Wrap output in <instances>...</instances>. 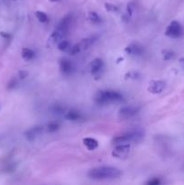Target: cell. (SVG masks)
<instances>
[{
  "label": "cell",
  "mask_w": 184,
  "mask_h": 185,
  "mask_svg": "<svg viewBox=\"0 0 184 185\" xmlns=\"http://www.w3.org/2000/svg\"><path fill=\"white\" fill-rule=\"evenodd\" d=\"M122 172L117 167L112 166H100L89 170L88 176L93 180H107L116 179L121 176Z\"/></svg>",
  "instance_id": "1"
},
{
  "label": "cell",
  "mask_w": 184,
  "mask_h": 185,
  "mask_svg": "<svg viewBox=\"0 0 184 185\" xmlns=\"http://www.w3.org/2000/svg\"><path fill=\"white\" fill-rule=\"evenodd\" d=\"M123 99V96L115 90H99L94 97V100L97 104L106 105L119 102Z\"/></svg>",
  "instance_id": "2"
},
{
  "label": "cell",
  "mask_w": 184,
  "mask_h": 185,
  "mask_svg": "<svg viewBox=\"0 0 184 185\" xmlns=\"http://www.w3.org/2000/svg\"><path fill=\"white\" fill-rule=\"evenodd\" d=\"M144 137V132L141 129H136V130H130L120 136L114 137L112 140L113 144L119 145V144H126L127 142H138L142 140Z\"/></svg>",
  "instance_id": "3"
},
{
  "label": "cell",
  "mask_w": 184,
  "mask_h": 185,
  "mask_svg": "<svg viewBox=\"0 0 184 185\" xmlns=\"http://www.w3.org/2000/svg\"><path fill=\"white\" fill-rule=\"evenodd\" d=\"M165 35L171 38H180L183 35V28L178 21H172L165 30Z\"/></svg>",
  "instance_id": "4"
},
{
  "label": "cell",
  "mask_w": 184,
  "mask_h": 185,
  "mask_svg": "<svg viewBox=\"0 0 184 185\" xmlns=\"http://www.w3.org/2000/svg\"><path fill=\"white\" fill-rule=\"evenodd\" d=\"M140 108L136 106H126L122 107L118 110V118L121 119H128L136 116L139 112Z\"/></svg>",
  "instance_id": "5"
},
{
  "label": "cell",
  "mask_w": 184,
  "mask_h": 185,
  "mask_svg": "<svg viewBox=\"0 0 184 185\" xmlns=\"http://www.w3.org/2000/svg\"><path fill=\"white\" fill-rule=\"evenodd\" d=\"M130 148L131 145L129 144H119L118 145H117L114 150L112 151V156L115 158H125L128 155V153L130 152Z\"/></svg>",
  "instance_id": "6"
},
{
  "label": "cell",
  "mask_w": 184,
  "mask_h": 185,
  "mask_svg": "<svg viewBox=\"0 0 184 185\" xmlns=\"http://www.w3.org/2000/svg\"><path fill=\"white\" fill-rule=\"evenodd\" d=\"M125 51L131 56H139L144 53V47L138 42H132L126 47Z\"/></svg>",
  "instance_id": "7"
},
{
  "label": "cell",
  "mask_w": 184,
  "mask_h": 185,
  "mask_svg": "<svg viewBox=\"0 0 184 185\" xmlns=\"http://www.w3.org/2000/svg\"><path fill=\"white\" fill-rule=\"evenodd\" d=\"M104 68V62L102 59L100 58H96L94 59L91 62H90V65H89V70H90V72L92 73L94 76H97L99 73L102 72ZM100 75V74H99Z\"/></svg>",
  "instance_id": "8"
},
{
  "label": "cell",
  "mask_w": 184,
  "mask_h": 185,
  "mask_svg": "<svg viewBox=\"0 0 184 185\" xmlns=\"http://www.w3.org/2000/svg\"><path fill=\"white\" fill-rule=\"evenodd\" d=\"M164 89L165 82L163 81H152L148 86V91L152 94H160Z\"/></svg>",
  "instance_id": "9"
},
{
  "label": "cell",
  "mask_w": 184,
  "mask_h": 185,
  "mask_svg": "<svg viewBox=\"0 0 184 185\" xmlns=\"http://www.w3.org/2000/svg\"><path fill=\"white\" fill-rule=\"evenodd\" d=\"M43 128L42 127L37 126V127H33L32 128L28 129L24 132V137L26 138V140L32 142L33 140L36 139V137H39L41 134L42 133Z\"/></svg>",
  "instance_id": "10"
},
{
  "label": "cell",
  "mask_w": 184,
  "mask_h": 185,
  "mask_svg": "<svg viewBox=\"0 0 184 185\" xmlns=\"http://www.w3.org/2000/svg\"><path fill=\"white\" fill-rule=\"evenodd\" d=\"M60 70L65 75H70L74 71V65L72 61L67 58H63L60 61Z\"/></svg>",
  "instance_id": "11"
},
{
  "label": "cell",
  "mask_w": 184,
  "mask_h": 185,
  "mask_svg": "<svg viewBox=\"0 0 184 185\" xmlns=\"http://www.w3.org/2000/svg\"><path fill=\"white\" fill-rule=\"evenodd\" d=\"M72 16H70V15H68V16H64L63 18L62 19V21L59 23L58 24V28H60V29H62L64 31H67V32H69V30H70V27H71V24H72Z\"/></svg>",
  "instance_id": "12"
},
{
  "label": "cell",
  "mask_w": 184,
  "mask_h": 185,
  "mask_svg": "<svg viewBox=\"0 0 184 185\" xmlns=\"http://www.w3.org/2000/svg\"><path fill=\"white\" fill-rule=\"evenodd\" d=\"M83 144L90 151L95 150V149H97L98 147V142H97V140H96L95 138H92V137H86V138H84L83 139Z\"/></svg>",
  "instance_id": "13"
},
{
  "label": "cell",
  "mask_w": 184,
  "mask_h": 185,
  "mask_svg": "<svg viewBox=\"0 0 184 185\" xmlns=\"http://www.w3.org/2000/svg\"><path fill=\"white\" fill-rule=\"evenodd\" d=\"M65 118L67 120L78 121L81 118V115L77 110H71V111H69V112L65 114Z\"/></svg>",
  "instance_id": "14"
},
{
  "label": "cell",
  "mask_w": 184,
  "mask_h": 185,
  "mask_svg": "<svg viewBox=\"0 0 184 185\" xmlns=\"http://www.w3.org/2000/svg\"><path fill=\"white\" fill-rule=\"evenodd\" d=\"M21 55L25 61H30L34 57V52L29 48H23L21 52Z\"/></svg>",
  "instance_id": "15"
},
{
  "label": "cell",
  "mask_w": 184,
  "mask_h": 185,
  "mask_svg": "<svg viewBox=\"0 0 184 185\" xmlns=\"http://www.w3.org/2000/svg\"><path fill=\"white\" fill-rule=\"evenodd\" d=\"M58 49L60 51H62V52H66L68 51L69 49H71V43L70 42L67 40H62L59 42L58 43Z\"/></svg>",
  "instance_id": "16"
},
{
  "label": "cell",
  "mask_w": 184,
  "mask_h": 185,
  "mask_svg": "<svg viewBox=\"0 0 184 185\" xmlns=\"http://www.w3.org/2000/svg\"><path fill=\"white\" fill-rule=\"evenodd\" d=\"M162 59L164 61H170L172 59H173L175 57V52L171 51V50H163L162 52Z\"/></svg>",
  "instance_id": "17"
},
{
  "label": "cell",
  "mask_w": 184,
  "mask_h": 185,
  "mask_svg": "<svg viewBox=\"0 0 184 185\" xmlns=\"http://www.w3.org/2000/svg\"><path fill=\"white\" fill-rule=\"evenodd\" d=\"M35 16H36V18L40 21L41 23H45V22L48 21V16L42 11H36L35 12Z\"/></svg>",
  "instance_id": "18"
},
{
  "label": "cell",
  "mask_w": 184,
  "mask_h": 185,
  "mask_svg": "<svg viewBox=\"0 0 184 185\" xmlns=\"http://www.w3.org/2000/svg\"><path fill=\"white\" fill-rule=\"evenodd\" d=\"M125 78L126 80H136L140 78V73L136 71H130L125 75Z\"/></svg>",
  "instance_id": "19"
},
{
  "label": "cell",
  "mask_w": 184,
  "mask_h": 185,
  "mask_svg": "<svg viewBox=\"0 0 184 185\" xmlns=\"http://www.w3.org/2000/svg\"><path fill=\"white\" fill-rule=\"evenodd\" d=\"M88 19L93 23V24H98L101 20L99 16L97 14L96 12H89L88 13Z\"/></svg>",
  "instance_id": "20"
},
{
  "label": "cell",
  "mask_w": 184,
  "mask_h": 185,
  "mask_svg": "<svg viewBox=\"0 0 184 185\" xmlns=\"http://www.w3.org/2000/svg\"><path fill=\"white\" fill-rule=\"evenodd\" d=\"M80 45V47L82 50H87V49L91 45V43H92V40L91 39H89V38H86V39H83V40H81L80 42H79Z\"/></svg>",
  "instance_id": "21"
},
{
  "label": "cell",
  "mask_w": 184,
  "mask_h": 185,
  "mask_svg": "<svg viewBox=\"0 0 184 185\" xmlns=\"http://www.w3.org/2000/svg\"><path fill=\"white\" fill-rule=\"evenodd\" d=\"M59 128H60V126H59L58 123H56V122H51V123H49L47 125V131L50 132V133H53V132L57 131L59 129Z\"/></svg>",
  "instance_id": "22"
},
{
  "label": "cell",
  "mask_w": 184,
  "mask_h": 185,
  "mask_svg": "<svg viewBox=\"0 0 184 185\" xmlns=\"http://www.w3.org/2000/svg\"><path fill=\"white\" fill-rule=\"evenodd\" d=\"M82 51V49L80 47V43H77V44H75L74 46H72L70 49V54H72V55H76V54H78L79 52H80Z\"/></svg>",
  "instance_id": "23"
},
{
  "label": "cell",
  "mask_w": 184,
  "mask_h": 185,
  "mask_svg": "<svg viewBox=\"0 0 184 185\" xmlns=\"http://www.w3.org/2000/svg\"><path fill=\"white\" fill-rule=\"evenodd\" d=\"M105 8H106V9H107L108 12H117V11L118 10V8H117L115 5L109 4V3H106V4H105Z\"/></svg>",
  "instance_id": "24"
},
{
  "label": "cell",
  "mask_w": 184,
  "mask_h": 185,
  "mask_svg": "<svg viewBox=\"0 0 184 185\" xmlns=\"http://www.w3.org/2000/svg\"><path fill=\"white\" fill-rule=\"evenodd\" d=\"M161 183V181L158 179V178H153L152 180H150V181H148L147 182H146V184H151V185H157V184H160Z\"/></svg>",
  "instance_id": "25"
},
{
  "label": "cell",
  "mask_w": 184,
  "mask_h": 185,
  "mask_svg": "<svg viewBox=\"0 0 184 185\" xmlns=\"http://www.w3.org/2000/svg\"><path fill=\"white\" fill-rule=\"evenodd\" d=\"M18 75H19L20 80H24V79H25L28 76V72H25V71H20L19 73H18Z\"/></svg>",
  "instance_id": "26"
},
{
  "label": "cell",
  "mask_w": 184,
  "mask_h": 185,
  "mask_svg": "<svg viewBox=\"0 0 184 185\" xmlns=\"http://www.w3.org/2000/svg\"><path fill=\"white\" fill-rule=\"evenodd\" d=\"M16 85V80H12L11 81H9V82H8L7 88H8V89H14Z\"/></svg>",
  "instance_id": "27"
},
{
  "label": "cell",
  "mask_w": 184,
  "mask_h": 185,
  "mask_svg": "<svg viewBox=\"0 0 184 185\" xmlns=\"http://www.w3.org/2000/svg\"><path fill=\"white\" fill-rule=\"evenodd\" d=\"M127 12H129V15H132L133 12H134V8H133V6L132 4H129L127 6Z\"/></svg>",
  "instance_id": "28"
},
{
  "label": "cell",
  "mask_w": 184,
  "mask_h": 185,
  "mask_svg": "<svg viewBox=\"0 0 184 185\" xmlns=\"http://www.w3.org/2000/svg\"><path fill=\"white\" fill-rule=\"evenodd\" d=\"M0 35H1V36H3V37H5V38H9V37H10V35L8 34L7 32H0Z\"/></svg>",
  "instance_id": "29"
},
{
  "label": "cell",
  "mask_w": 184,
  "mask_h": 185,
  "mask_svg": "<svg viewBox=\"0 0 184 185\" xmlns=\"http://www.w3.org/2000/svg\"><path fill=\"white\" fill-rule=\"evenodd\" d=\"M179 62H180V64H181V66L182 67V69L184 70V58H181V59L179 60Z\"/></svg>",
  "instance_id": "30"
},
{
  "label": "cell",
  "mask_w": 184,
  "mask_h": 185,
  "mask_svg": "<svg viewBox=\"0 0 184 185\" xmlns=\"http://www.w3.org/2000/svg\"><path fill=\"white\" fill-rule=\"evenodd\" d=\"M51 2H57V1H59V0H50Z\"/></svg>",
  "instance_id": "31"
}]
</instances>
